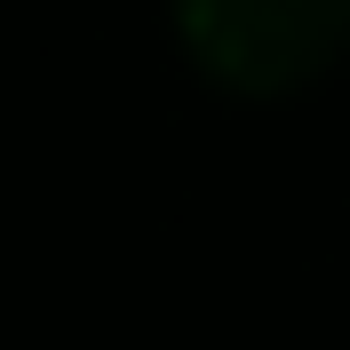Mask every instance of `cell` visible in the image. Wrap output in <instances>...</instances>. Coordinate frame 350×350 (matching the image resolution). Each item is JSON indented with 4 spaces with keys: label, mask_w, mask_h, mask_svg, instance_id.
Wrapping results in <instances>:
<instances>
[{
    "label": "cell",
    "mask_w": 350,
    "mask_h": 350,
    "mask_svg": "<svg viewBox=\"0 0 350 350\" xmlns=\"http://www.w3.org/2000/svg\"><path fill=\"white\" fill-rule=\"evenodd\" d=\"M199 72L239 96L310 88L350 56V0H167Z\"/></svg>",
    "instance_id": "1"
}]
</instances>
